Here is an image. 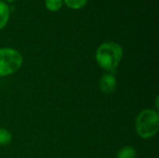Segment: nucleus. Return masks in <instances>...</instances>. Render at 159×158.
Here are the masks:
<instances>
[{
  "label": "nucleus",
  "instance_id": "nucleus-1",
  "mask_svg": "<svg viewBox=\"0 0 159 158\" xmlns=\"http://www.w3.org/2000/svg\"><path fill=\"white\" fill-rule=\"evenodd\" d=\"M123 57V49L120 45L115 42L102 44L96 51V61L105 71H115Z\"/></svg>",
  "mask_w": 159,
  "mask_h": 158
},
{
  "label": "nucleus",
  "instance_id": "nucleus-2",
  "mask_svg": "<svg viewBox=\"0 0 159 158\" xmlns=\"http://www.w3.org/2000/svg\"><path fill=\"white\" fill-rule=\"evenodd\" d=\"M159 129V115L157 111L146 109L142 111L136 118V130L143 139L154 137Z\"/></svg>",
  "mask_w": 159,
  "mask_h": 158
},
{
  "label": "nucleus",
  "instance_id": "nucleus-3",
  "mask_svg": "<svg viewBox=\"0 0 159 158\" xmlns=\"http://www.w3.org/2000/svg\"><path fill=\"white\" fill-rule=\"evenodd\" d=\"M22 64L21 54L10 47L0 48V76L16 73Z\"/></svg>",
  "mask_w": 159,
  "mask_h": 158
},
{
  "label": "nucleus",
  "instance_id": "nucleus-4",
  "mask_svg": "<svg viewBox=\"0 0 159 158\" xmlns=\"http://www.w3.org/2000/svg\"><path fill=\"white\" fill-rule=\"evenodd\" d=\"M100 88L105 94L113 93L116 88V79L112 74H105L100 80Z\"/></svg>",
  "mask_w": 159,
  "mask_h": 158
},
{
  "label": "nucleus",
  "instance_id": "nucleus-5",
  "mask_svg": "<svg viewBox=\"0 0 159 158\" xmlns=\"http://www.w3.org/2000/svg\"><path fill=\"white\" fill-rule=\"evenodd\" d=\"M9 18V7L8 6L0 0V30H2L7 23Z\"/></svg>",
  "mask_w": 159,
  "mask_h": 158
},
{
  "label": "nucleus",
  "instance_id": "nucleus-6",
  "mask_svg": "<svg viewBox=\"0 0 159 158\" xmlns=\"http://www.w3.org/2000/svg\"><path fill=\"white\" fill-rule=\"evenodd\" d=\"M135 156H136V152L134 148L130 146H126L119 150L116 158H135Z\"/></svg>",
  "mask_w": 159,
  "mask_h": 158
},
{
  "label": "nucleus",
  "instance_id": "nucleus-7",
  "mask_svg": "<svg viewBox=\"0 0 159 158\" xmlns=\"http://www.w3.org/2000/svg\"><path fill=\"white\" fill-rule=\"evenodd\" d=\"M63 0H45V6L49 11H58L61 8Z\"/></svg>",
  "mask_w": 159,
  "mask_h": 158
},
{
  "label": "nucleus",
  "instance_id": "nucleus-8",
  "mask_svg": "<svg viewBox=\"0 0 159 158\" xmlns=\"http://www.w3.org/2000/svg\"><path fill=\"white\" fill-rule=\"evenodd\" d=\"M63 2L72 9H80L87 5L88 0H63Z\"/></svg>",
  "mask_w": 159,
  "mask_h": 158
},
{
  "label": "nucleus",
  "instance_id": "nucleus-9",
  "mask_svg": "<svg viewBox=\"0 0 159 158\" xmlns=\"http://www.w3.org/2000/svg\"><path fill=\"white\" fill-rule=\"evenodd\" d=\"M11 134L6 129H0V145H7L11 142Z\"/></svg>",
  "mask_w": 159,
  "mask_h": 158
},
{
  "label": "nucleus",
  "instance_id": "nucleus-10",
  "mask_svg": "<svg viewBox=\"0 0 159 158\" xmlns=\"http://www.w3.org/2000/svg\"><path fill=\"white\" fill-rule=\"evenodd\" d=\"M7 2H13V1H15V0H7Z\"/></svg>",
  "mask_w": 159,
  "mask_h": 158
}]
</instances>
